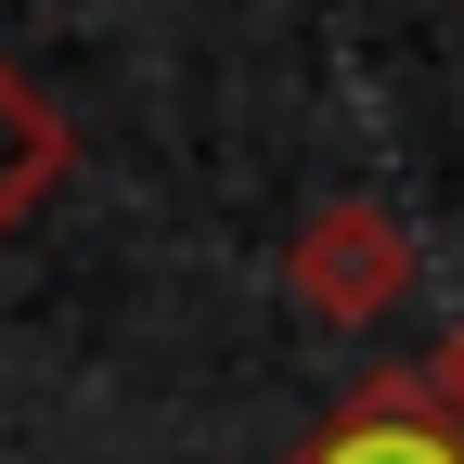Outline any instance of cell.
Returning <instances> with one entry per match:
<instances>
[{"instance_id":"obj_3","label":"cell","mask_w":464,"mask_h":464,"mask_svg":"<svg viewBox=\"0 0 464 464\" xmlns=\"http://www.w3.org/2000/svg\"><path fill=\"white\" fill-rule=\"evenodd\" d=\"M65 155H78V130H65V103H52L14 52H0V232H14L52 181H65Z\"/></svg>"},{"instance_id":"obj_2","label":"cell","mask_w":464,"mask_h":464,"mask_svg":"<svg viewBox=\"0 0 464 464\" xmlns=\"http://www.w3.org/2000/svg\"><path fill=\"white\" fill-rule=\"evenodd\" d=\"M284 464H464V426L439 413V387L413 362V374H362L323 413V439H297Z\"/></svg>"},{"instance_id":"obj_4","label":"cell","mask_w":464,"mask_h":464,"mask_svg":"<svg viewBox=\"0 0 464 464\" xmlns=\"http://www.w3.org/2000/svg\"><path fill=\"white\" fill-rule=\"evenodd\" d=\"M426 387H439V413H451V426H464V323H451V335H439V348H426Z\"/></svg>"},{"instance_id":"obj_1","label":"cell","mask_w":464,"mask_h":464,"mask_svg":"<svg viewBox=\"0 0 464 464\" xmlns=\"http://www.w3.org/2000/svg\"><path fill=\"white\" fill-rule=\"evenodd\" d=\"M284 297H297L310 323H374V310H400V297H413V232H400L387 207H362V194L310 207L297 246H284Z\"/></svg>"}]
</instances>
